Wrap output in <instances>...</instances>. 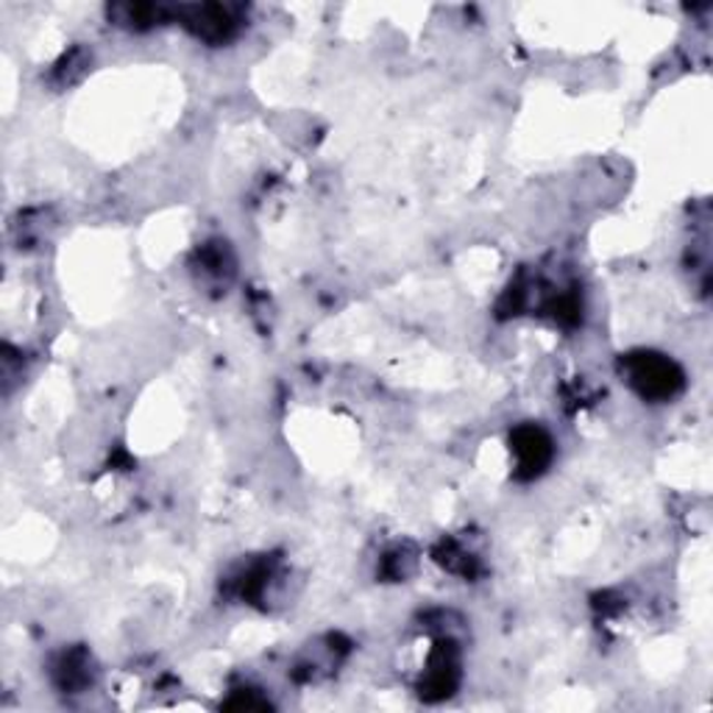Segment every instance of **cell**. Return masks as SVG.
<instances>
[{
    "instance_id": "obj_1",
    "label": "cell",
    "mask_w": 713,
    "mask_h": 713,
    "mask_svg": "<svg viewBox=\"0 0 713 713\" xmlns=\"http://www.w3.org/2000/svg\"><path fill=\"white\" fill-rule=\"evenodd\" d=\"M630 382L636 385L644 396H672L674 390L680 388V374L678 368L672 366L663 357H656V354H641L630 363Z\"/></svg>"
},
{
    "instance_id": "obj_2",
    "label": "cell",
    "mask_w": 713,
    "mask_h": 713,
    "mask_svg": "<svg viewBox=\"0 0 713 713\" xmlns=\"http://www.w3.org/2000/svg\"><path fill=\"white\" fill-rule=\"evenodd\" d=\"M513 449H516L518 465H522V471H527V474L544 471V465L549 463L552 458V441L538 427H524V430H518L516 438H513Z\"/></svg>"
}]
</instances>
